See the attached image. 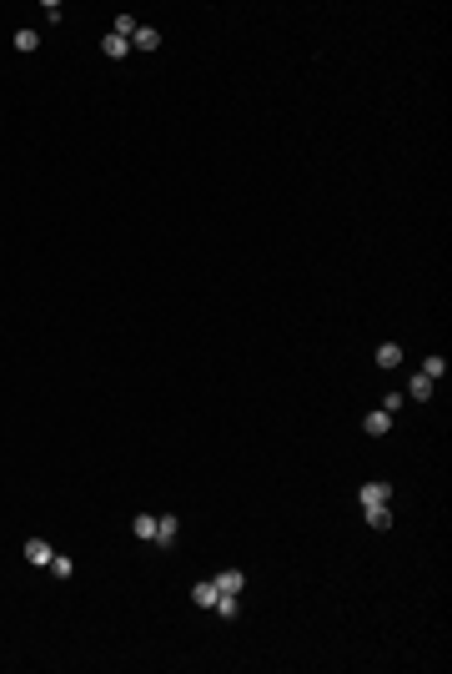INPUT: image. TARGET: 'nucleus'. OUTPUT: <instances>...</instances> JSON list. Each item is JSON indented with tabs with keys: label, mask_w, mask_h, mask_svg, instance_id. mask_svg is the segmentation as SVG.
Segmentation results:
<instances>
[{
	"label": "nucleus",
	"mask_w": 452,
	"mask_h": 674,
	"mask_svg": "<svg viewBox=\"0 0 452 674\" xmlns=\"http://www.w3.org/2000/svg\"><path fill=\"white\" fill-rule=\"evenodd\" d=\"M26 558L35 569H50V558H55V548L45 543V538H26Z\"/></svg>",
	"instance_id": "1"
},
{
	"label": "nucleus",
	"mask_w": 452,
	"mask_h": 674,
	"mask_svg": "<svg viewBox=\"0 0 452 674\" xmlns=\"http://www.w3.org/2000/svg\"><path fill=\"white\" fill-rule=\"evenodd\" d=\"M176 529H181V524H176V514H161V519H156V538H151V543L171 548V543H176Z\"/></svg>",
	"instance_id": "2"
},
{
	"label": "nucleus",
	"mask_w": 452,
	"mask_h": 674,
	"mask_svg": "<svg viewBox=\"0 0 452 674\" xmlns=\"http://www.w3.org/2000/svg\"><path fill=\"white\" fill-rule=\"evenodd\" d=\"M211 584H216V594H242V584H247V579H242V569H221Z\"/></svg>",
	"instance_id": "3"
},
{
	"label": "nucleus",
	"mask_w": 452,
	"mask_h": 674,
	"mask_svg": "<svg viewBox=\"0 0 452 674\" xmlns=\"http://www.w3.org/2000/svg\"><path fill=\"white\" fill-rule=\"evenodd\" d=\"M387 428H392V413H382V408H377V413H367V418H362V433H367V438H382V433H387Z\"/></svg>",
	"instance_id": "4"
},
{
	"label": "nucleus",
	"mask_w": 452,
	"mask_h": 674,
	"mask_svg": "<svg viewBox=\"0 0 452 674\" xmlns=\"http://www.w3.org/2000/svg\"><path fill=\"white\" fill-rule=\"evenodd\" d=\"M357 498H362V509H372V503H387V498H392V488H387V483H362Z\"/></svg>",
	"instance_id": "5"
},
{
	"label": "nucleus",
	"mask_w": 452,
	"mask_h": 674,
	"mask_svg": "<svg viewBox=\"0 0 452 674\" xmlns=\"http://www.w3.org/2000/svg\"><path fill=\"white\" fill-rule=\"evenodd\" d=\"M101 55H111V61H121V55H131V40H121L116 31H111V35L101 40Z\"/></svg>",
	"instance_id": "6"
},
{
	"label": "nucleus",
	"mask_w": 452,
	"mask_h": 674,
	"mask_svg": "<svg viewBox=\"0 0 452 674\" xmlns=\"http://www.w3.org/2000/svg\"><path fill=\"white\" fill-rule=\"evenodd\" d=\"M131 45H136V50H156V45H161V31H151V26H136Z\"/></svg>",
	"instance_id": "7"
},
{
	"label": "nucleus",
	"mask_w": 452,
	"mask_h": 674,
	"mask_svg": "<svg viewBox=\"0 0 452 674\" xmlns=\"http://www.w3.org/2000/svg\"><path fill=\"white\" fill-rule=\"evenodd\" d=\"M191 604H196V609H211V604H216V584H211V579H201V584L191 589Z\"/></svg>",
	"instance_id": "8"
},
{
	"label": "nucleus",
	"mask_w": 452,
	"mask_h": 674,
	"mask_svg": "<svg viewBox=\"0 0 452 674\" xmlns=\"http://www.w3.org/2000/svg\"><path fill=\"white\" fill-rule=\"evenodd\" d=\"M397 363H402V348H397V343H382V348H377V368H397Z\"/></svg>",
	"instance_id": "9"
},
{
	"label": "nucleus",
	"mask_w": 452,
	"mask_h": 674,
	"mask_svg": "<svg viewBox=\"0 0 452 674\" xmlns=\"http://www.w3.org/2000/svg\"><path fill=\"white\" fill-rule=\"evenodd\" d=\"M407 392H412L417 403H427V398H432V377H427V372H417V377L407 382Z\"/></svg>",
	"instance_id": "10"
},
{
	"label": "nucleus",
	"mask_w": 452,
	"mask_h": 674,
	"mask_svg": "<svg viewBox=\"0 0 452 674\" xmlns=\"http://www.w3.org/2000/svg\"><path fill=\"white\" fill-rule=\"evenodd\" d=\"M367 524H372V529H392V509H387V503H372V509H367Z\"/></svg>",
	"instance_id": "11"
},
{
	"label": "nucleus",
	"mask_w": 452,
	"mask_h": 674,
	"mask_svg": "<svg viewBox=\"0 0 452 674\" xmlns=\"http://www.w3.org/2000/svg\"><path fill=\"white\" fill-rule=\"evenodd\" d=\"M221 619H237V594H216V604H211Z\"/></svg>",
	"instance_id": "12"
},
{
	"label": "nucleus",
	"mask_w": 452,
	"mask_h": 674,
	"mask_svg": "<svg viewBox=\"0 0 452 674\" xmlns=\"http://www.w3.org/2000/svg\"><path fill=\"white\" fill-rule=\"evenodd\" d=\"M131 529H136V538H146V543L156 538V519H151V514H141V519H136Z\"/></svg>",
	"instance_id": "13"
},
{
	"label": "nucleus",
	"mask_w": 452,
	"mask_h": 674,
	"mask_svg": "<svg viewBox=\"0 0 452 674\" xmlns=\"http://www.w3.org/2000/svg\"><path fill=\"white\" fill-rule=\"evenodd\" d=\"M136 26H141L136 16H116V35H121V40H131V35H136Z\"/></svg>",
	"instance_id": "14"
},
{
	"label": "nucleus",
	"mask_w": 452,
	"mask_h": 674,
	"mask_svg": "<svg viewBox=\"0 0 452 674\" xmlns=\"http://www.w3.org/2000/svg\"><path fill=\"white\" fill-rule=\"evenodd\" d=\"M35 45H40L35 31H16V50H35Z\"/></svg>",
	"instance_id": "15"
},
{
	"label": "nucleus",
	"mask_w": 452,
	"mask_h": 674,
	"mask_svg": "<svg viewBox=\"0 0 452 674\" xmlns=\"http://www.w3.org/2000/svg\"><path fill=\"white\" fill-rule=\"evenodd\" d=\"M50 574H55V579H66V574H71V558H66V553H55V558H50Z\"/></svg>",
	"instance_id": "16"
},
{
	"label": "nucleus",
	"mask_w": 452,
	"mask_h": 674,
	"mask_svg": "<svg viewBox=\"0 0 452 674\" xmlns=\"http://www.w3.org/2000/svg\"><path fill=\"white\" fill-rule=\"evenodd\" d=\"M422 372H427V377H432V382H437V377H442V372H447V363H442V358H437V353H432V358H427V368H422Z\"/></svg>",
	"instance_id": "17"
}]
</instances>
